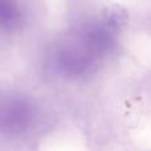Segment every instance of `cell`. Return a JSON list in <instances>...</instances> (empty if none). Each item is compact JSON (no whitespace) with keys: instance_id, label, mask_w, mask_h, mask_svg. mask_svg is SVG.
I'll return each instance as SVG.
<instances>
[{"instance_id":"6da1fadb","label":"cell","mask_w":151,"mask_h":151,"mask_svg":"<svg viewBox=\"0 0 151 151\" xmlns=\"http://www.w3.org/2000/svg\"><path fill=\"white\" fill-rule=\"evenodd\" d=\"M21 23V11L16 0H0V28L15 29Z\"/></svg>"},{"instance_id":"7a4b0ae2","label":"cell","mask_w":151,"mask_h":151,"mask_svg":"<svg viewBox=\"0 0 151 151\" xmlns=\"http://www.w3.org/2000/svg\"><path fill=\"white\" fill-rule=\"evenodd\" d=\"M105 20H106L107 25L114 31H121L122 27L127 21V15L125 11H122L118 7L109 8L107 12H105Z\"/></svg>"}]
</instances>
